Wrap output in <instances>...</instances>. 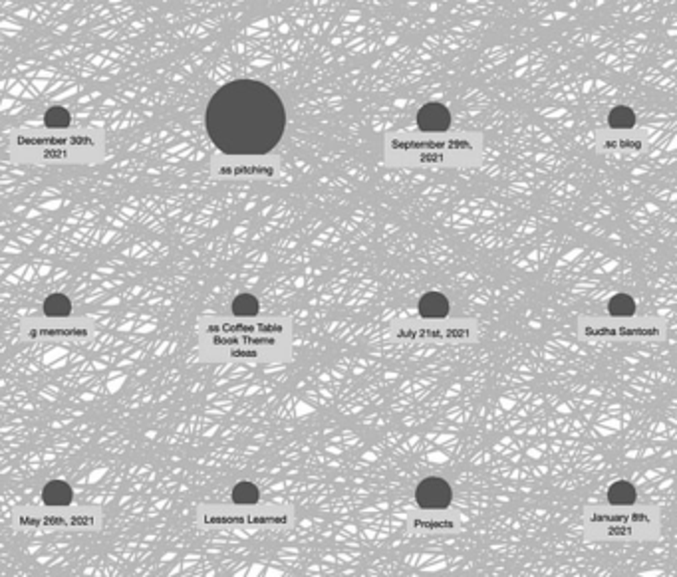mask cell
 Listing matches in <instances>:
<instances>
[{
    "mask_svg": "<svg viewBox=\"0 0 677 577\" xmlns=\"http://www.w3.org/2000/svg\"><path fill=\"white\" fill-rule=\"evenodd\" d=\"M608 123L614 130H632L636 125V113L626 106H618L608 115Z\"/></svg>",
    "mask_w": 677,
    "mask_h": 577,
    "instance_id": "8992f818",
    "label": "cell"
},
{
    "mask_svg": "<svg viewBox=\"0 0 677 577\" xmlns=\"http://www.w3.org/2000/svg\"><path fill=\"white\" fill-rule=\"evenodd\" d=\"M46 125L54 127V130H62L70 125V113L64 108H52L46 112Z\"/></svg>",
    "mask_w": 677,
    "mask_h": 577,
    "instance_id": "8fae6325",
    "label": "cell"
},
{
    "mask_svg": "<svg viewBox=\"0 0 677 577\" xmlns=\"http://www.w3.org/2000/svg\"><path fill=\"white\" fill-rule=\"evenodd\" d=\"M610 534H630V528H612Z\"/></svg>",
    "mask_w": 677,
    "mask_h": 577,
    "instance_id": "4fadbf2b",
    "label": "cell"
},
{
    "mask_svg": "<svg viewBox=\"0 0 677 577\" xmlns=\"http://www.w3.org/2000/svg\"><path fill=\"white\" fill-rule=\"evenodd\" d=\"M42 498L44 502L48 506H70L72 504V498H74V492L72 488L62 482V480H52L48 482L44 492H42Z\"/></svg>",
    "mask_w": 677,
    "mask_h": 577,
    "instance_id": "277c9868",
    "label": "cell"
},
{
    "mask_svg": "<svg viewBox=\"0 0 677 577\" xmlns=\"http://www.w3.org/2000/svg\"><path fill=\"white\" fill-rule=\"evenodd\" d=\"M419 314L427 319H441L449 314V299L441 292H427L419 299Z\"/></svg>",
    "mask_w": 677,
    "mask_h": 577,
    "instance_id": "3957f363",
    "label": "cell"
},
{
    "mask_svg": "<svg viewBox=\"0 0 677 577\" xmlns=\"http://www.w3.org/2000/svg\"><path fill=\"white\" fill-rule=\"evenodd\" d=\"M608 500L614 506H632L636 502V488L630 484L628 480H618L610 486L608 490Z\"/></svg>",
    "mask_w": 677,
    "mask_h": 577,
    "instance_id": "5b68a950",
    "label": "cell"
},
{
    "mask_svg": "<svg viewBox=\"0 0 677 577\" xmlns=\"http://www.w3.org/2000/svg\"><path fill=\"white\" fill-rule=\"evenodd\" d=\"M632 520H636V521H648V518H645L643 514H632Z\"/></svg>",
    "mask_w": 677,
    "mask_h": 577,
    "instance_id": "5bb4252c",
    "label": "cell"
},
{
    "mask_svg": "<svg viewBox=\"0 0 677 577\" xmlns=\"http://www.w3.org/2000/svg\"><path fill=\"white\" fill-rule=\"evenodd\" d=\"M608 312L612 316H634L636 312V302L628 294H616L614 298L608 302Z\"/></svg>",
    "mask_w": 677,
    "mask_h": 577,
    "instance_id": "52a82bcc",
    "label": "cell"
},
{
    "mask_svg": "<svg viewBox=\"0 0 677 577\" xmlns=\"http://www.w3.org/2000/svg\"><path fill=\"white\" fill-rule=\"evenodd\" d=\"M592 520H594V521H610V520H612V521H621V520H626V518H620V516H612V518H610V516H594Z\"/></svg>",
    "mask_w": 677,
    "mask_h": 577,
    "instance_id": "7c38bea8",
    "label": "cell"
},
{
    "mask_svg": "<svg viewBox=\"0 0 677 577\" xmlns=\"http://www.w3.org/2000/svg\"><path fill=\"white\" fill-rule=\"evenodd\" d=\"M417 125L421 131H447L451 125V113L443 103H427L417 112Z\"/></svg>",
    "mask_w": 677,
    "mask_h": 577,
    "instance_id": "7a4b0ae2",
    "label": "cell"
},
{
    "mask_svg": "<svg viewBox=\"0 0 677 577\" xmlns=\"http://www.w3.org/2000/svg\"><path fill=\"white\" fill-rule=\"evenodd\" d=\"M70 308H72V304H70V299L66 298L64 294H54V296H50V298L46 299V304H44V312L48 316H68L70 314Z\"/></svg>",
    "mask_w": 677,
    "mask_h": 577,
    "instance_id": "9c48e42d",
    "label": "cell"
},
{
    "mask_svg": "<svg viewBox=\"0 0 677 577\" xmlns=\"http://www.w3.org/2000/svg\"><path fill=\"white\" fill-rule=\"evenodd\" d=\"M451 486L443 478L429 476L415 490V500L423 510H445L451 504Z\"/></svg>",
    "mask_w": 677,
    "mask_h": 577,
    "instance_id": "6da1fadb",
    "label": "cell"
},
{
    "mask_svg": "<svg viewBox=\"0 0 677 577\" xmlns=\"http://www.w3.org/2000/svg\"><path fill=\"white\" fill-rule=\"evenodd\" d=\"M233 312L237 316H254L259 312V299L250 294H241L233 302Z\"/></svg>",
    "mask_w": 677,
    "mask_h": 577,
    "instance_id": "30bf717a",
    "label": "cell"
},
{
    "mask_svg": "<svg viewBox=\"0 0 677 577\" xmlns=\"http://www.w3.org/2000/svg\"><path fill=\"white\" fill-rule=\"evenodd\" d=\"M259 488L252 484V482H239V484L233 488V500L235 504H241V506H250V504L259 502Z\"/></svg>",
    "mask_w": 677,
    "mask_h": 577,
    "instance_id": "ba28073f",
    "label": "cell"
}]
</instances>
